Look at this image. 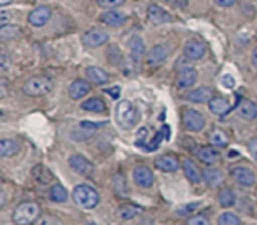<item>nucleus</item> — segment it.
<instances>
[{"mask_svg":"<svg viewBox=\"0 0 257 225\" xmlns=\"http://www.w3.org/2000/svg\"><path fill=\"white\" fill-rule=\"evenodd\" d=\"M133 180L141 188H150L153 184V173L147 166L140 165L133 170Z\"/></svg>","mask_w":257,"mask_h":225,"instance_id":"9b49d317","label":"nucleus"},{"mask_svg":"<svg viewBox=\"0 0 257 225\" xmlns=\"http://www.w3.org/2000/svg\"><path fill=\"white\" fill-rule=\"evenodd\" d=\"M130 49H131V59H132L133 64L138 65L142 60L143 55L146 54V47L143 43L142 38L135 35L131 38L130 40Z\"/></svg>","mask_w":257,"mask_h":225,"instance_id":"4468645a","label":"nucleus"},{"mask_svg":"<svg viewBox=\"0 0 257 225\" xmlns=\"http://www.w3.org/2000/svg\"><path fill=\"white\" fill-rule=\"evenodd\" d=\"M147 18L151 24L161 25L165 23H170L172 20L171 15L163 8L157 4H151L147 9Z\"/></svg>","mask_w":257,"mask_h":225,"instance_id":"1a4fd4ad","label":"nucleus"},{"mask_svg":"<svg viewBox=\"0 0 257 225\" xmlns=\"http://www.w3.org/2000/svg\"><path fill=\"white\" fill-rule=\"evenodd\" d=\"M0 60H2V62H0V65H2V69H7V68L10 65V62H9V63L7 62V57H5L4 54L2 55V58H0Z\"/></svg>","mask_w":257,"mask_h":225,"instance_id":"79ce46f5","label":"nucleus"},{"mask_svg":"<svg viewBox=\"0 0 257 225\" xmlns=\"http://www.w3.org/2000/svg\"><path fill=\"white\" fill-rule=\"evenodd\" d=\"M50 17H52V10H50V8L47 7V5H40V7L35 8L33 12H30L28 20L34 27H43L44 24H47Z\"/></svg>","mask_w":257,"mask_h":225,"instance_id":"9d476101","label":"nucleus"},{"mask_svg":"<svg viewBox=\"0 0 257 225\" xmlns=\"http://www.w3.org/2000/svg\"><path fill=\"white\" fill-rule=\"evenodd\" d=\"M124 2L125 0H97V4L104 9H112V8H117L124 4Z\"/></svg>","mask_w":257,"mask_h":225,"instance_id":"f704fd0d","label":"nucleus"},{"mask_svg":"<svg viewBox=\"0 0 257 225\" xmlns=\"http://www.w3.org/2000/svg\"><path fill=\"white\" fill-rule=\"evenodd\" d=\"M248 150H250L253 159L257 161V138H252V140L248 142Z\"/></svg>","mask_w":257,"mask_h":225,"instance_id":"4c0bfd02","label":"nucleus"},{"mask_svg":"<svg viewBox=\"0 0 257 225\" xmlns=\"http://www.w3.org/2000/svg\"><path fill=\"white\" fill-rule=\"evenodd\" d=\"M142 213V209L137 205H133V204H128V205H123L122 208L118 210V215L120 219H124V220H130V219L136 218L140 214Z\"/></svg>","mask_w":257,"mask_h":225,"instance_id":"c756f323","label":"nucleus"},{"mask_svg":"<svg viewBox=\"0 0 257 225\" xmlns=\"http://www.w3.org/2000/svg\"><path fill=\"white\" fill-rule=\"evenodd\" d=\"M155 164L160 170L166 171V173L176 171L178 169V166H180L178 159L173 154H163V155L157 156L155 160Z\"/></svg>","mask_w":257,"mask_h":225,"instance_id":"ddd939ff","label":"nucleus"},{"mask_svg":"<svg viewBox=\"0 0 257 225\" xmlns=\"http://www.w3.org/2000/svg\"><path fill=\"white\" fill-rule=\"evenodd\" d=\"M115 120L118 125L124 130H131L135 127L138 120V113L133 103L127 100L120 101L115 107Z\"/></svg>","mask_w":257,"mask_h":225,"instance_id":"7ed1b4c3","label":"nucleus"},{"mask_svg":"<svg viewBox=\"0 0 257 225\" xmlns=\"http://www.w3.org/2000/svg\"><path fill=\"white\" fill-rule=\"evenodd\" d=\"M0 87H2V98L5 96V80H2L0 82Z\"/></svg>","mask_w":257,"mask_h":225,"instance_id":"c03bdc74","label":"nucleus"},{"mask_svg":"<svg viewBox=\"0 0 257 225\" xmlns=\"http://www.w3.org/2000/svg\"><path fill=\"white\" fill-rule=\"evenodd\" d=\"M33 225H63L62 220L52 214H45V215L39 216L37 221Z\"/></svg>","mask_w":257,"mask_h":225,"instance_id":"72a5a7b5","label":"nucleus"},{"mask_svg":"<svg viewBox=\"0 0 257 225\" xmlns=\"http://www.w3.org/2000/svg\"><path fill=\"white\" fill-rule=\"evenodd\" d=\"M203 180L206 181L207 186L210 188H217L225 180V175L220 169L216 168H207L203 171Z\"/></svg>","mask_w":257,"mask_h":225,"instance_id":"a211bd4d","label":"nucleus"},{"mask_svg":"<svg viewBox=\"0 0 257 225\" xmlns=\"http://www.w3.org/2000/svg\"><path fill=\"white\" fill-rule=\"evenodd\" d=\"M0 22H2L3 25H5V23L7 22H10V14L8 12H5V10H3L2 13H0Z\"/></svg>","mask_w":257,"mask_h":225,"instance_id":"ea45409f","label":"nucleus"},{"mask_svg":"<svg viewBox=\"0 0 257 225\" xmlns=\"http://www.w3.org/2000/svg\"><path fill=\"white\" fill-rule=\"evenodd\" d=\"M90 91L89 82L84 80H77L70 85L69 87V96L73 100H79V98L84 97L88 92Z\"/></svg>","mask_w":257,"mask_h":225,"instance_id":"412c9836","label":"nucleus"},{"mask_svg":"<svg viewBox=\"0 0 257 225\" xmlns=\"http://www.w3.org/2000/svg\"><path fill=\"white\" fill-rule=\"evenodd\" d=\"M82 108L85 111H89V112H104L105 103L100 98H89L82 103Z\"/></svg>","mask_w":257,"mask_h":225,"instance_id":"c85d7f7f","label":"nucleus"},{"mask_svg":"<svg viewBox=\"0 0 257 225\" xmlns=\"http://www.w3.org/2000/svg\"><path fill=\"white\" fill-rule=\"evenodd\" d=\"M208 140L212 146L216 147H225L228 145V136L226 135L225 131L220 130V128H215L208 135Z\"/></svg>","mask_w":257,"mask_h":225,"instance_id":"393cba45","label":"nucleus"},{"mask_svg":"<svg viewBox=\"0 0 257 225\" xmlns=\"http://www.w3.org/2000/svg\"><path fill=\"white\" fill-rule=\"evenodd\" d=\"M107 92L109 93V95H112L113 98H118V96H119V93H120V88L114 87V88H112V90H108Z\"/></svg>","mask_w":257,"mask_h":225,"instance_id":"a19ab883","label":"nucleus"},{"mask_svg":"<svg viewBox=\"0 0 257 225\" xmlns=\"http://www.w3.org/2000/svg\"><path fill=\"white\" fill-rule=\"evenodd\" d=\"M183 125L190 131H201L205 128L206 120L202 113L196 110H186L183 112Z\"/></svg>","mask_w":257,"mask_h":225,"instance_id":"39448f33","label":"nucleus"},{"mask_svg":"<svg viewBox=\"0 0 257 225\" xmlns=\"http://www.w3.org/2000/svg\"><path fill=\"white\" fill-rule=\"evenodd\" d=\"M218 225H241V220L235 214L225 213L218 218Z\"/></svg>","mask_w":257,"mask_h":225,"instance_id":"473e14b6","label":"nucleus"},{"mask_svg":"<svg viewBox=\"0 0 257 225\" xmlns=\"http://www.w3.org/2000/svg\"><path fill=\"white\" fill-rule=\"evenodd\" d=\"M222 85L225 86L226 88H228V90H231V88L235 87V85H236L235 78H233L231 74L223 76V77H222Z\"/></svg>","mask_w":257,"mask_h":225,"instance_id":"e433bc0d","label":"nucleus"},{"mask_svg":"<svg viewBox=\"0 0 257 225\" xmlns=\"http://www.w3.org/2000/svg\"><path fill=\"white\" fill-rule=\"evenodd\" d=\"M69 165L73 170L82 176H90L94 173V166L83 155L74 154L69 158Z\"/></svg>","mask_w":257,"mask_h":225,"instance_id":"423d86ee","label":"nucleus"},{"mask_svg":"<svg viewBox=\"0 0 257 225\" xmlns=\"http://www.w3.org/2000/svg\"><path fill=\"white\" fill-rule=\"evenodd\" d=\"M196 81H197V72L193 69V67L177 70L176 82H177V86L180 88L191 87L192 85H195Z\"/></svg>","mask_w":257,"mask_h":225,"instance_id":"dca6fc26","label":"nucleus"},{"mask_svg":"<svg viewBox=\"0 0 257 225\" xmlns=\"http://www.w3.org/2000/svg\"><path fill=\"white\" fill-rule=\"evenodd\" d=\"M109 40V35L100 29H90L82 37V42L88 48H97L105 44Z\"/></svg>","mask_w":257,"mask_h":225,"instance_id":"0eeeda50","label":"nucleus"},{"mask_svg":"<svg viewBox=\"0 0 257 225\" xmlns=\"http://www.w3.org/2000/svg\"><path fill=\"white\" fill-rule=\"evenodd\" d=\"M20 33H22V29H20L18 25H13V24L2 25V28H0V39H2L3 42L17 39V38L20 35Z\"/></svg>","mask_w":257,"mask_h":225,"instance_id":"a878e982","label":"nucleus"},{"mask_svg":"<svg viewBox=\"0 0 257 225\" xmlns=\"http://www.w3.org/2000/svg\"><path fill=\"white\" fill-rule=\"evenodd\" d=\"M218 201L222 208H231L236 204V195L232 189L225 188L218 194Z\"/></svg>","mask_w":257,"mask_h":225,"instance_id":"cd10ccee","label":"nucleus"},{"mask_svg":"<svg viewBox=\"0 0 257 225\" xmlns=\"http://www.w3.org/2000/svg\"><path fill=\"white\" fill-rule=\"evenodd\" d=\"M19 150V145L13 140H2L0 141V156L7 158V156L15 155Z\"/></svg>","mask_w":257,"mask_h":225,"instance_id":"7c9ffc66","label":"nucleus"},{"mask_svg":"<svg viewBox=\"0 0 257 225\" xmlns=\"http://www.w3.org/2000/svg\"><path fill=\"white\" fill-rule=\"evenodd\" d=\"M213 98V91L210 87H200L191 91L187 95V100L195 103H205L210 102Z\"/></svg>","mask_w":257,"mask_h":225,"instance_id":"6ab92c4d","label":"nucleus"},{"mask_svg":"<svg viewBox=\"0 0 257 225\" xmlns=\"http://www.w3.org/2000/svg\"><path fill=\"white\" fill-rule=\"evenodd\" d=\"M167 55L168 52L165 45H156L151 49V52H148L147 57H146V62L150 67H158V65L165 62Z\"/></svg>","mask_w":257,"mask_h":225,"instance_id":"2eb2a0df","label":"nucleus"},{"mask_svg":"<svg viewBox=\"0 0 257 225\" xmlns=\"http://www.w3.org/2000/svg\"><path fill=\"white\" fill-rule=\"evenodd\" d=\"M208 106L215 115H225L230 110V103L227 102V100L221 97H213L208 103Z\"/></svg>","mask_w":257,"mask_h":225,"instance_id":"bb28decb","label":"nucleus"},{"mask_svg":"<svg viewBox=\"0 0 257 225\" xmlns=\"http://www.w3.org/2000/svg\"><path fill=\"white\" fill-rule=\"evenodd\" d=\"M197 158L200 159L202 163L207 164V165H212V164H216L221 159V154L218 153L217 150L212 147H201L200 150L197 151Z\"/></svg>","mask_w":257,"mask_h":225,"instance_id":"b1692460","label":"nucleus"},{"mask_svg":"<svg viewBox=\"0 0 257 225\" xmlns=\"http://www.w3.org/2000/svg\"><path fill=\"white\" fill-rule=\"evenodd\" d=\"M87 78L95 85H105L109 81V74L99 67L87 68Z\"/></svg>","mask_w":257,"mask_h":225,"instance_id":"5701e85b","label":"nucleus"},{"mask_svg":"<svg viewBox=\"0 0 257 225\" xmlns=\"http://www.w3.org/2000/svg\"><path fill=\"white\" fill-rule=\"evenodd\" d=\"M73 199L83 209H93L99 203V195L97 190L88 185H79L73 191Z\"/></svg>","mask_w":257,"mask_h":225,"instance_id":"20e7f679","label":"nucleus"},{"mask_svg":"<svg viewBox=\"0 0 257 225\" xmlns=\"http://www.w3.org/2000/svg\"><path fill=\"white\" fill-rule=\"evenodd\" d=\"M40 216V206L33 201L22 203L13 213V221L17 225H33Z\"/></svg>","mask_w":257,"mask_h":225,"instance_id":"f257e3e1","label":"nucleus"},{"mask_svg":"<svg viewBox=\"0 0 257 225\" xmlns=\"http://www.w3.org/2000/svg\"><path fill=\"white\" fill-rule=\"evenodd\" d=\"M237 115L246 121L255 120L257 116V107L255 103L250 100H242L238 105Z\"/></svg>","mask_w":257,"mask_h":225,"instance_id":"aec40b11","label":"nucleus"},{"mask_svg":"<svg viewBox=\"0 0 257 225\" xmlns=\"http://www.w3.org/2000/svg\"><path fill=\"white\" fill-rule=\"evenodd\" d=\"M183 171H185L186 178L193 184L201 183V179L203 178V174H201L200 169L195 165L193 161L188 160V159L183 161Z\"/></svg>","mask_w":257,"mask_h":225,"instance_id":"4be33fe9","label":"nucleus"},{"mask_svg":"<svg viewBox=\"0 0 257 225\" xmlns=\"http://www.w3.org/2000/svg\"><path fill=\"white\" fill-rule=\"evenodd\" d=\"M187 225H211L207 216L196 215L187 221Z\"/></svg>","mask_w":257,"mask_h":225,"instance_id":"c9c22d12","label":"nucleus"},{"mask_svg":"<svg viewBox=\"0 0 257 225\" xmlns=\"http://www.w3.org/2000/svg\"><path fill=\"white\" fill-rule=\"evenodd\" d=\"M49 196L54 203H64L68 199V193L62 185L55 184V185H53L52 188H50Z\"/></svg>","mask_w":257,"mask_h":225,"instance_id":"2f4dec72","label":"nucleus"},{"mask_svg":"<svg viewBox=\"0 0 257 225\" xmlns=\"http://www.w3.org/2000/svg\"><path fill=\"white\" fill-rule=\"evenodd\" d=\"M216 4L220 5V7H223V8H228V7H232V5H235L236 0H215Z\"/></svg>","mask_w":257,"mask_h":225,"instance_id":"58836bf2","label":"nucleus"},{"mask_svg":"<svg viewBox=\"0 0 257 225\" xmlns=\"http://www.w3.org/2000/svg\"><path fill=\"white\" fill-rule=\"evenodd\" d=\"M0 195H2V204H0V208H3V206H4V193H3L2 191V194H0Z\"/></svg>","mask_w":257,"mask_h":225,"instance_id":"49530a36","label":"nucleus"},{"mask_svg":"<svg viewBox=\"0 0 257 225\" xmlns=\"http://www.w3.org/2000/svg\"><path fill=\"white\" fill-rule=\"evenodd\" d=\"M53 88L52 78L48 76L39 74L33 76L29 80L25 81L23 86V92L30 97H40L47 93H49Z\"/></svg>","mask_w":257,"mask_h":225,"instance_id":"f03ea898","label":"nucleus"},{"mask_svg":"<svg viewBox=\"0 0 257 225\" xmlns=\"http://www.w3.org/2000/svg\"><path fill=\"white\" fill-rule=\"evenodd\" d=\"M231 175L235 179L236 183H238L242 186H246V188H250V186H252L256 183L255 174L252 173V170L245 168V166H236V168H233L231 170Z\"/></svg>","mask_w":257,"mask_h":225,"instance_id":"6e6552de","label":"nucleus"},{"mask_svg":"<svg viewBox=\"0 0 257 225\" xmlns=\"http://www.w3.org/2000/svg\"><path fill=\"white\" fill-rule=\"evenodd\" d=\"M100 20L104 24L110 25V27H120L127 22V15L123 12H118V10H109L100 15Z\"/></svg>","mask_w":257,"mask_h":225,"instance_id":"f3484780","label":"nucleus"},{"mask_svg":"<svg viewBox=\"0 0 257 225\" xmlns=\"http://www.w3.org/2000/svg\"><path fill=\"white\" fill-rule=\"evenodd\" d=\"M10 2H12V0H0V5H3V7H4V5L9 4Z\"/></svg>","mask_w":257,"mask_h":225,"instance_id":"a18cd8bd","label":"nucleus"},{"mask_svg":"<svg viewBox=\"0 0 257 225\" xmlns=\"http://www.w3.org/2000/svg\"><path fill=\"white\" fill-rule=\"evenodd\" d=\"M183 53H185V57H187L188 59L198 60L206 54V45L200 40H188L186 43L185 48H183Z\"/></svg>","mask_w":257,"mask_h":225,"instance_id":"f8f14e48","label":"nucleus"},{"mask_svg":"<svg viewBox=\"0 0 257 225\" xmlns=\"http://www.w3.org/2000/svg\"><path fill=\"white\" fill-rule=\"evenodd\" d=\"M252 63H253V65L257 68V47L253 49V53H252Z\"/></svg>","mask_w":257,"mask_h":225,"instance_id":"37998d69","label":"nucleus"}]
</instances>
